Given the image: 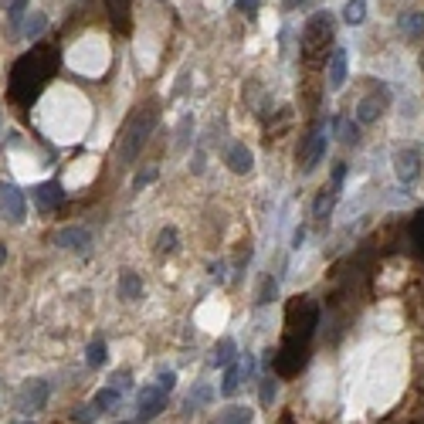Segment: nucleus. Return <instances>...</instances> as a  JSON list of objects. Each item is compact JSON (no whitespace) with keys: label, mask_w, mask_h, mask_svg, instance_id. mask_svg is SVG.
Masks as SVG:
<instances>
[{"label":"nucleus","mask_w":424,"mask_h":424,"mask_svg":"<svg viewBox=\"0 0 424 424\" xmlns=\"http://www.w3.org/2000/svg\"><path fill=\"white\" fill-rule=\"evenodd\" d=\"M58 65H62L58 48L38 44L34 51H27V55L14 65V72H10V85H7V88H10V102H17V105L34 102L38 92L44 88V82L58 72Z\"/></svg>","instance_id":"obj_1"},{"label":"nucleus","mask_w":424,"mask_h":424,"mask_svg":"<svg viewBox=\"0 0 424 424\" xmlns=\"http://www.w3.org/2000/svg\"><path fill=\"white\" fill-rule=\"evenodd\" d=\"M316 326H319V306H316V299H309V295L292 299L289 309H285V339L309 346Z\"/></svg>","instance_id":"obj_2"},{"label":"nucleus","mask_w":424,"mask_h":424,"mask_svg":"<svg viewBox=\"0 0 424 424\" xmlns=\"http://www.w3.org/2000/svg\"><path fill=\"white\" fill-rule=\"evenodd\" d=\"M153 129H157V109L153 105H143V109H136L129 116V122L122 129V146H119L122 163H133L140 157V150L146 146V140H150Z\"/></svg>","instance_id":"obj_3"},{"label":"nucleus","mask_w":424,"mask_h":424,"mask_svg":"<svg viewBox=\"0 0 424 424\" xmlns=\"http://www.w3.org/2000/svg\"><path fill=\"white\" fill-rule=\"evenodd\" d=\"M330 41H333V14L330 10H316L306 21V31H302V55H306V62L316 65L319 55H326Z\"/></svg>","instance_id":"obj_4"},{"label":"nucleus","mask_w":424,"mask_h":424,"mask_svg":"<svg viewBox=\"0 0 424 424\" xmlns=\"http://www.w3.org/2000/svg\"><path fill=\"white\" fill-rule=\"evenodd\" d=\"M306 360H309L306 346H302V343H289V339H285L278 349H268V353H265V367H275L278 377L299 373V370L306 367Z\"/></svg>","instance_id":"obj_5"},{"label":"nucleus","mask_w":424,"mask_h":424,"mask_svg":"<svg viewBox=\"0 0 424 424\" xmlns=\"http://www.w3.org/2000/svg\"><path fill=\"white\" fill-rule=\"evenodd\" d=\"M326 157V126L316 122L313 133L302 140V150H299V160H302V173H313L319 167V160Z\"/></svg>","instance_id":"obj_6"},{"label":"nucleus","mask_w":424,"mask_h":424,"mask_svg":"<svg viewBox=\"0 0 424 424\" xmlns=\"http://www.w3.org/2000/svg\"><path fill=\"white\" fill-rule=\"evenodd\" d=\"M0 211H3V217L7 221H24V211H27V200H24V194H21V187H14V183H0Z\"/></svg>","instance_id":"obj_7"},{"label":"nucleus","mask_w":424,"mask_h":424,"mask_svg":"<svg viewBox=\"0 0 424 424\" xmlns=\"http://www.w3.org/2000/svg\"><path fill=\"white\" fill-rule=\"evenodd\" d=\"M163 408H167V394H163L160 387L140 390V401H136V418H140V421H150V418H157Z\"/></svg>","instance_id":"obj_8"},{"label":"nucleus","mask_w":424,"mask_h":424,"mask_svg":"<svg viewBox=\"0 0 424 424\" xmlns=\"http://www.w3.org/2000/svg\"><path fill=\"white\" fill-rule=\"evenodd\" d=\"M394 170H397V180L401 183H414L421 176V157L414 150H397L394 153Z\"/></svg>","instance_id":"obj_9"},{"label":"nucleus","mask_w":424,"mask_h":424,"mask_svg":"<svg viewBox=\"0 0 424 424\" xmlns=\"http://www.w3.org/2000/svg\"><path fill=\"white\" fill-rule=\"evenodd\" d=\"M31 197H34V204H38V207L48 214V211L62 207V200H65V190H62V183L48 180V183H38V187L31 190Z\"/></svg>","instance_id":"obj_10"},{"label":"nucleus","mask_w":424,"mask_h":424,"mask_svg":"<svg viewBox=\"0 0 424 424\" xmlns=\"http://www.w3.org/2000/svg\"><path fill=\"white\" fill-rule=\"evenodd\" d=\"M48 404V384L44 380H27L21 390V411H41Z\"/></svg>","instance_id":"obj_11"},{"label":"nucleus","mask_w":424,"mask_h":424,"mask_svg":"<svg viewBox=\"0 0 424 424\" xmlns=\"http://www.w3.org/2000/svg\"><path fill=\"white\" fill-rule=\"evenodd\" d=\"M384 102H387V92H384V95H380V92L367 95V98L356 105V122H360V126L377 122V119H380V112H384Z\"/></svg>","instance_id":"obj_12"},{"label":"nucleus","mask_w":424,"mask_h":424,"mask_svg":"<svg viewBox=\"0 0 424 424\" xmlns=\"http://www.w3.org/2000/svg\"><path fill=\"white\" fill-rule=\"evenodd\" d=\"M88 241H92V235H88L85 228H79V224H75V228H62V231L55 235V245H58V248H68V252H82Z\"/></svg>","instance_id":"obj_13"},{"label":"nucleus","mask_w":424,"mask_h":424,"mask_svg":"<svg viewBox=\"0 0 424 424\" xmlns=\"http://www.w3.org/2000/svg\"><path fill=\"white\" fill-rule=\"evenodd\" d=\"M343 82H346V51L336 48L330 55V65H326V85H330V92H339Z\"/></svg>","instance_id":"obj_14"},{"label":"nucleus","mask_w":424,"mask_h":424,"mask_svg":"<svg viewBox=\"0 0 424 424\" xmlns=\"http://www.w3.org/2000/svg\"><path fill=\"white\" fill-rule=\"evenodd\" d=\"M224 160H228V167L235 170V173H248V170H252V150H248V146H241V143H235V146H231V150H228V157H224Z\"/></svg>","instance_id":"obj_15"},{"label":"nucleus","mask_w":424,"mask_h":424,"mask_svg":"<svg viewBox=\"0 0 424 424\" xmlns=\"http://www.w3.org/2000/svg\"><path fill=\"white\" fill-rule=\"evenodd\" d=\"M401 34H404L408 41L424 38V10H414V14H404V17H401Z\"/></svg>","instance_id":"obj_16"},{"label":"nucleus","mask_w":424,"mask_h":424,"mask_svg":"<svg viewBox=\"0 0 424 424\" xmlns=\"http://www.w3.org/2000/svg\"><path fill=\"white\" fill-rule=\"evenodd\" d=\"M140 292H143V278L136 271H122V278H119V299L133 302V299H140Z\"/></svg>","instance_id":"obj_17"},{"label":"nucleus","mask_w":424,"mask_h":424,"mask_svg":"<svg viewBox=\"0 0 424 424\" xmlns=\"http://www.w3.org/2000/svg\"><path fill=\"white\" fill-rule=\"evenodd\" d=\"M248 421H252V411H248V408H241V404L224 408V411L217 414V424H248Z\"/></svg>","instance_id":"obj_18"},{"label":"nucleus","mask_w":424,"mask_h":424,"mask_svg":"<svg viewBox=\"0 0 424 424\" xmlns=\"http://www.w3.org/2000/svg\"><path fill=\"white\" fill-rule=\"evenodd\" d=\"M109 10H112V21L119 31H129V0H109Z\"/></svg>","instance_id":"obj_19"},{"label":"nucleus","mask_w":424,"mask_h":424,"mask_svg":"<svg viewBox=\"0 0 424 424\" xmlns=\"http://www.w3.org/2000/svg\"><path fill=\"white\" fill-rule=\"evenodd\" d=\"M408 235H411V245H414V252L424 258V211H418V214H414V221H411Z\"/></svg>","instance_id":"obj_20"},{"label":"nucleus","mask_w":424,"mask_h":424,"mask_svg":"<svg viewBox=\"0 0 424 424\" xmlns=\"http://www.w3.org/2000/svg\"><path fill=\"white\" fill-rule=\"evenodd\" d=\"M333 204H336V190H330V194H319V197H316V207H313V217L326 221V217L333 214Z\"/></svg>","instance_id":"obj_21"},{"label":"nucleus","mask_w":424,"mask_h":424,"mask_svg":"<svg viewBox=\"0 0 424 424\" xmlns=\"http://www.w3.org/2000/svg\"><path fill=\"white\" fill-rule=\"evenodd\" d=\"M44 24H48V17H44V14H31L17 34H21V38H38V34L44 31Z\"/></svg>","instance_id":"obj_22"},{"label":"nucleus","mask_w":424,"mask_h":424,"mask_svg":"<svg viewBox=\"0 0 424 424\" xmlns=\"http://www.w3.org/2000/svg\"><path fill=\"white\" fill-rule=\"evenodd\" d=\"M238 384H241V367L228 363V370H224V384H221V394H224V397H231V394L238 390Z\"/></svg>","instance_id":"obj_23"},{"label":"nucleus","mask_w":424,"mask_h":424,"mask_svg":"<svg viewBox=\"0 0 424 424\" xmlns=\"http://www.w3.org/2000/svg\"><path fill=\"white\" fill-rule=\"evenodd\" d=\"M235 360V339H221L217 346H214V363L217 367H228Z\"/></svg>","instance_id":"obj_24"},{"label":"nucleus","mask_w":424,"mask_h":424,"mask_svg":"<svg viewBox=\"0 0 424 424\" xmlns=\"http://www.w3.org/2000/svg\"><path fill=\"white\" fill-rule=\"evenodd\" d=\"M98 411H109V408H116L119 404V390L116 387H102L98 394H95V401H92Z\"/></svg>","instance_id":"obj_25"},{"label":"nucleus","mask_w":424,"mask_h":424,"mask_svg":"<svg viewBox=\"0 0 424 424\" xmlns=\"http://www.w3.org/2000/svg\"><path fill=\"white\" fill-rule=\"evenodd\" d=\"M343 17H346L349 24H360V21L367 17V3H363V0H349L346 10H343Z\"/></svg>","instance_id":"obj_26"},{"label":"nucleus","mask_w":424,"mask_h":424,"mask_svg":"<svg viewBox=\"0 0 424 424\" xmlns=\"http://www.w3.org/2000/svg\"><path fill=\"white\" fill-rule=\"evenodd\" d=\"M95 418H98V408H95V404H79V408L72 411V421L75 424H92Z\"/></svg>","instance_id":"obj_27"},{"label":"nucleus","mask_w":424,"mask_h":424,"mask_svg":"<svg viewBox=\"0 0 424 424\" xmlns=\"http://www.w3.org/2000/svg\"><path fill=\"white\" fill-rule=\"evenodd\" d=\"M339 140H343V143H356V140H360V122L353 126L349 119H339Z\"/></svg>","instance_id":"obj_28"},{"label":"nucleus","mask_w":424,"mask_h":424,"mask_svg":"<svg viewBox=\"0 0 424 424\" xmlns=\"http://www.w3.org/2000/svg\"><path fill=\"white\" fill-rule=\"evenodd\" d=\"M85 360H88V367H102V363H105V343L95 339V343L88 346V356H85Z\"/></svg>","instance_id":"obj_29"},{"label":"nucleus","mask_w":424,"mask_h":424,"mask_svg":"<svg viewBox=\"0 0 424 424\" xmlns=\"http://www.w3.org/2000/svg\"><path fill=\"white\" fill-rule=\"evenodd\" d=\"M157 248H160L163 254H170L173 248H176V231H173V228H163V231H160V238H157Z\"/></svg>","instance_id":"obj_30"},{"label":"nucleus","mask_w":424,"mask_h":424,"mask_svg":"<svg viewBox=\"0 0 424 424\" xmlns=\"http://www.w3.org/2000/svg\"><path fill=\"white\" fill-rule=\"evenodd\" d=\"M275 295H278V282H275V278H265V285H261V295H258V306H268Z\"/></svg>","instance_id":"obj_31"},{"label":"nucleus","mask_w":424,"mask_h":424,"mask_svg":"<svg viewBox=\"0 0 424 424\" xmlns=\"http://www.w3.org/2000/svg\"><path fill=\"white\" fill-rule=\"evenodd\" d=\"M275 394H278V384H275L271 377H265V380H261V404H265V408H271Z\"/></svg>","instance_id":"obj_32"},{"label":"nucleus","mask_w":424,"mask_h":424,"mask_svg":"<svg viewBox=\"0 0 424 424\" xmlns=\"http://www.w3.org/2000/svg\"><path fill=\"white\" fill-rule=\"evenodd\" d=\"M173 384H176V373H163V377H160V384H157V387H160V390H163V394H170V390H173Z\"/></svg>","instance_id":"obj_33"},{"label":"nucleus","mask_w":424,"mask_h":424,"mask_svg":"<svg viewBox=\"0 0 424 424\" xmlns=\"http://www.w3.org/2000/svg\"><path fill=\"white\" fill-rule=\"evenodd\" d=\"M150 180H157V167H153V170H146V173H140V176H136V190H143V187H146Z\"/></svg>","instance_id":"obj_34"},{"label":"nucleus","mask_w":424,"mask_h":424,"mask_svg":"<svg viewBox=\"0 0 424 424\" xmlns=\"http://www.w3.org/2000/svg\"><path fill=\"white\" fill-rule=\"evenodd\" d=\"M24 3H27V0H3V7H7L10 14H21V10H24Z\"/></svg>","instance_id":"obj_35"},{"label":"nucleus","mask_w":424,"mask_h":424,"mask_svg":"<svg viewBox=\"0 0 424 424\" xmlns=\"http://www.w3.org/2000/svg\"><path fill=\"white\" fill-rule=\"evenodd\" d=\"M343 176H346V167L339 163V167L333 170V190H339V183H343Z\"/></svg>","instance_id":"obj_36"},{"label":"nucleus","mask_w":424,"mask_h":424,"mask_svg":"<svg viewBox=\"0 0 424 424\" xmlns=\"http://www.w3.org/2000/svg\"><path fill=\"white\" fill-rule=\"evenodd\" d=\"M241 7H245L248 14H254V7H258V0H241Z\"/></svg>","instance_id":"obj_37"},{"label":"nucleus","mask_w":424,"mask_h":424,"mask_svg":"<svg viewBox=\"0 0 424 424\" xmlns=\"http://www.w3.org/2000/svg\"><path fill=\"white\" fill-rule=\"evenodd\" d=\"M3 261H7V248L0 245V265H3Z\"/></svg>","instance_id":"obj_38"}]
</instances>
